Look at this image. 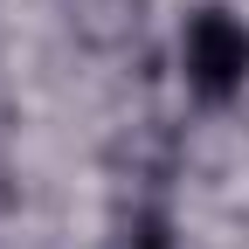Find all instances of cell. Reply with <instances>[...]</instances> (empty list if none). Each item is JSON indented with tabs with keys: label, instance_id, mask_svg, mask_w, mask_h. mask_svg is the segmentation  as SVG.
I'll return each instance as SVG.
<instances>
[{
	"label": "cell",
	"instance_id": "2",
	"mask_svg": "<svg viewBox=\"0 0 249 249\" xmlns=\"http://www.w3.org/2000/svg\"><path fill=\"white\" fill-rule=\"evenodd\" d=\"M145 7L152 0H62V21L83 49H124V42H139Z\"/></svg>",
	"mask_w": 249,
	"mask_h": 249
},
{
	"label": "cell",
	"instance_id": "1",
	"mask_svg": "<svg viewBox=\"0 0 249 249\" xmlns=\"http://www.w3.org/2000/svg\"><path fill=\"white\" fill-rule=\"evenodd\" d=\"M180 62H187V83L208 104H229L249 83V28L229 7H201L187 21V35H180Z\"/></svg>",
	"mask_w": 249,
	"mask_h": 249
},
{
	"label": "cell",
	"instance_id": "3",
	"mask_svg": "<svg viewBox=\"0 0 249 249\" xmlns=\"http://www.w3.org/2000/svg\"><path fill=\"white\" fill-rule=\"evenodd\" d=\"M118 249H166V222L160 214H132L124 235H118Z\"/></svg>",
	"mask_w": 249,
	"mask_h": 249
}]
</instances>
